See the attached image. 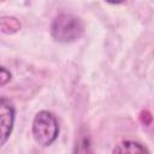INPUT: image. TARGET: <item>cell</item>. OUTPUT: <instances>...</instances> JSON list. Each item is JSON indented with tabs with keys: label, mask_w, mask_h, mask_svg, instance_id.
<instances>
[{
	"label": "cell",
	"mask_w": 154,
	"mask_h": 154,
	"mask_svg": "<svg viewBox=\"0 0 154 154\" xmlns=\"http://www.w3.org/2000/svg\"><path fill=\"white\" fill-rule=\"evenodd\" d=\"M73 154H94L88 135H79L75 144Z\"/></svg>",
	"instance_id": "8992f818"
},
{
	"label": "cell",
	"mask_w": 154,
	"mask_h": 154,
	"mask_svg": "<svg viewBox=\"0 0 154 154\" xmlns=\"http://www.w3.org/2000/svg\"><path fill=\"white\" fill-rule=\"evenodd\" d=\"M112 154H149V150L135 141H122L112 150Z\"/></svg>",
	"instance_id": "277c9868"
},
{
	"label": "cell",
	"mask_w": 154,
	"mask_h": 154,
	"mask_svg": "<svg viewBox=\"0 0 154 154\" xmlns=\"http://www.w3.org/2000/svg\"><path fill=\"white\" fill-rule=\"evenodd\" d=\"M141 120H142V123H144L146 125H148V124L150 123V120H152L150 113H149L148 111H143V112L141 113Z\"/></svg>",
	"instance_id": "ba28073f"
},
{
	"label": "cell",
	"mask_w": 154,
	"mask_h": 154,
	"mask_svg": "<svg viewBox=\"0 0 154 154\" xmlns=\"http://www.w3.org/2000/svg\"><path fill=\"white\" fill-rule=\"evenodd\" d=\"M20 29V23L17 18L4 16L0 19V30L4 34H14Z\"/></svg>",
	"instance_id": "5b68a950"
},
{
	"label": "cell",
	"mask_w": 154,
	"mask_h": 154,
	"mask_svg": "<svg viewBox=\"0 0 154 154\" xmlns=\"http://www.w3.org/2000/svg\"><path fill=\"white\" fill-rule=\"evenodd\" d=\"M10 79H11V73H10V71H7L4 66H1V69H0V85L4 87Z\"/></svg>",
	"instance_id": "52a82bcc"
},
{
	"label": "cell",
	"mask_w": 154,
	"mask_h": 154,
	"mask_svg": "<svg viewBox=\"0 0 154 154\" xmlns=\"http://www.w3.org/2000/svg\"><path fill=\"white\" fill-rule=\"evenodd\" d=\"M83 31L84 26L81 18L70 13L57 16L51 25V35L58 42H73L83 35Z\"/></svg>",
	"instance_id": "6da1fadb"
},
{
	"label": "cell",
	"mask_w": 154,
	"mask_h": 154,
	"mask_svg": "<svg viewBox=\"0 0 154 154\" xmlns=\"http://www.w3.org/2000/svg\"><path fill=\"white\" fill-rule=\"evenodd\" d=\"M14 107L6 97L0 99V125H1V144H5L10 137L14 124Z\"/></svg>",
	"instance_id": "3957f363"
},
{
	"label": "cell",
	"mask_w": 154,
	"mask_h": 154,
	"mask_svg": "<svg viewBox=\"0 0 154 154\" xmlns=\"http://www.w3.org/2000/svg\"><path fill=\"white\" fill-rule=\"evenodd\" d=\"M32 137L42 147L51 146L59 135V124L53 113L40 111L32 120Z\"/></svg>",
	"instance_id": "7a4b0ae2"
}]
</instances>
